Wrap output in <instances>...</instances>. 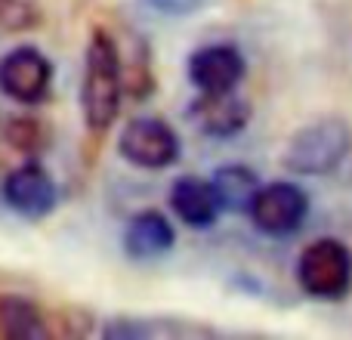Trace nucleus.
<instances>
[{
  "instance_id": "obj_1",
  "label": "nucleus",
  "mask_w": 352,
  "mask_h": 340,
  "mask_svg": "<svg viewBox=\"0 0 352 340\" xmlns=\"http://www.w3.org/2000/svg\"><path fill=\"white\" fill-rule=\"evenodd\" d=\"M124 99V62L115 37L105 28H93L84 53L80 78V115L93 136L109 134Z\"/></svg>"
},
{
  "instance_id": "obj_2",
  "label": "nucleus",
  "mask_w": 352,
  "mask_h": 340,
  "mask_svg": "<svg viewBox=\"0 0 352 340\" xmlns=\"http://www.w3.org/2000/svg\"><path fill=\"white\" fill-rule=\"evenodd\" d=\"M352 149V127L343 118H318L287 140L281 164L300 176H324L343 164Z\"/></svg>"
},
{
  "instance_id": "obj_3",
  "label": "nucleus",
  "mask_w": 352,
  "mask_h": 340,
  "mask_svg": "<svg viewBox=\"0 0 352 340\" xmlns=\"http://www.w3.org/2000/svg\"><path fill=\"white\" fill-rule=\"evenodd\" d=\"M297 281L316 300H340L352 285V254L337 238L306 244L297 260Z\"/></svg>"
},
{
  "instance_id": "obj_4",
  "label": "nucleus",
  "mask_w": 352,
  "mask_h": 340,
  "mask_svg": "<svg viewBox=\"0 0 352 340\" xmlns=\"http://www.w3.org/2000/svg\"><path fill=\"white\" fill-rule=\"evenodd\" d=\"M118 152L127 164L142 170H164L179 161V136L161 118H133L118 136Z\"/></svg>"
},
{
  "instance_id": "obj_5",
  "label": "nucleus",
  "mask_w": 352,
  "mask_h": 340,
  "mask_svg": "<svg viewBox=\"0 0 352 340\" xmlns=\"http://www.w3.org/2000/svg\"><path fill=\"white\" fill-rule=\"evenodd\" d=\"M306 213H309V195L291 180H275L260 189L248 217L256 232L269 238H285L306 223Z\"/></svg>"
},
{
  "instance_id": "obj_6",
  "label": "nucleus",
  "mask_w": 352,
  "mask_h": 340,
  "mask_svg": "<svg viewBox=\"0 0 352 340\" xmlns=\"http://www.w3.org/2000/svg\"><path fill=\"white\" fill-rule=\"evenodd\" d=\"M53 84V62L37 47H12L0 59V93L19 105H37Z\"/></svg>"
},
{
  "instance_id": "obj_7",
  "label": "nucleus",
  "mask_w": 352,
  "mask_h": 340,
  "mask_svg": "<svg viewBox=\"0 0 352 340\" xmlns=\"http://www.w3.org/2000/svg\"><path fill=\"white\" fill-rule=\"evenodd\" d=\"M0 195H3L10 211H16L19 217H28V220L50 217V213L56 211V204H59L56 180L50 176V170L43 164H37V161L12 167L10 173L3 176Z\"/></svg>"
},
{
  "instance_id": "obj_8",
  "label": "nucleus",
  "mask_w": 352,
  "mask_h": 340,
  "mask_svg": "<svg viewBox=\"0 0 352 340\" xmlns=\"http://www.w3.org/2000/svg\"><path fill=\"white\" fill-rule=\"evenodd\" d=\"M188 121L210 140H232L250 124V103L235 90L201 93L188 105Z\"/></svg>"
},
{
  "instance_id": "obj_9",
  "label": "nucleus",
  "mask_w": 352,
  "mask_h": 340,
  "mask_svg": "<svg viewBox=\"0 0 352 340\" xmlns=\"http://www.w3.org/2000/svg\"><path fill=\"white\" fill-rule=\"evenodd\" d=\"M248 62L241 50L229 43H207L188 56V81L198 87V93H223L235 90L244 81Z\"/></svg>"
},
{
  "instance_id": "obj_10",
  "label": "nucleus",
  "mask_w": 352,
  "mask_h": 340,
  "mask_svg": "<svg viewBox=\"0 0 352 340\" xmlns=\"http://www.w3.org/2000/svg\"><path fill=\"white\" fill-rule=\"evenodd\" d=\"M170 211L192 229H207L219 220L223 213V201L217 195V186L213 180H204V176L195 173H182L170 182Z\"/></svg>"
},
{
  "instance_id": "obj_11",
  "label": "nucleus",
  "mask_w": 352,
  "mask_h": 340,
  "mask_svg": "<svg viewBox=\"0 0 352 340\" xmlns=\"http://www.w3.org/2000/svg\"><path fill=\"white\" fill-rule=\"evenodd\" d=\"M124 254L136 263L158 260L176 244L173 223L161 211H140L124 229Z\"/></svg>"
},
{
  "instance_id": "obj_12",
  "label": "nucleus",
  "mask_w": 352,
  "mask_h": 340,
  "mask_svg": "<svg viewBox=\"0 0 352 340\" xmlns=\"http://www.w3.org/2000/svg\"><path fill=\"white\" fill-rule=\"evenodd\" d=\"M210 180L217 186L219 201H223V211H229V213H250L254 198L263 189L260 176L244 164H223Z\"/></svg>"
},
{
  "instance_id": "obj_13",
  "label": "nucleus",
  "mask_w": 352,
  "mask_h": 340,
  "mask_svg": "<svg viewBox=\"0 0 352 340\" xmlns=\"http://www.w3.org/2000/svg\"><path fill=\"white\" fill-rule=\"evenodd\" d=\"M0 337L6 340H43L50 337V328L43 322V312L19 294L0 297Z\"/></svg>"
},
{
  "instance_id": "obj_14",
  "label": "nucleus",
  "mask_w": 352,
  "mask_h": 340,
  "mask_svg": "<svg viewBox=\"0 0 352 340\" xmlns=\"http://www.w3.org/2000/svg\"><path fill=\"white\" fill-rule=\"evenodd\" d=\"M210 334V328L188 322H176V319H111L102 328V337L109 340H136V337H186V334Z\"/></svg>"
},
{
  "instance_id": "obj_15",
  "label": "nucleus",
  "mask_w": 352,
  "mask_h": 340,
  "mask_svg": "<svg viewBox=\"0 0 352 340\" xmlns=\"http://www.w3.org/2000/svg\"><path fill=\"white\" fill-rule=\"evenodd\" d=\"M41 25V3L37 0H0V31L22 34Z\"/></svg>"
},
{
  "instance_id": "obj_16",
  "label": "nucleus",
  "mask_w": 352,
  "mask_h": 340,
  "mask_svg": "<svg viewBox=\"0 0 352 340\" xmlns=\"http://www.w3.org/2000/svg\"><path fill=\"white\" fill-rule=\"evenodd\" d=\"M6 140H10L12 149H19V152H37V149H43V130L41 124L34 121V118H12L10 124H6Z\"/></svg>"
},
{
  "instance_id": "obj_17",
  "label": "nucleus",
  "mask_w": 352,
  "mask_h": 340,
  "mask_svg": "<svg viewBox=\"0 0 352 340\" xmlns=\"http://www.w3.org/2000/svg\"><path fill=\"white\" fill-rule=\"evenodd\" d=\"M155 12H164V16L182 19V16H192V12L204 10L210 0H146Z\"/></svg>"
}]
</instances>
